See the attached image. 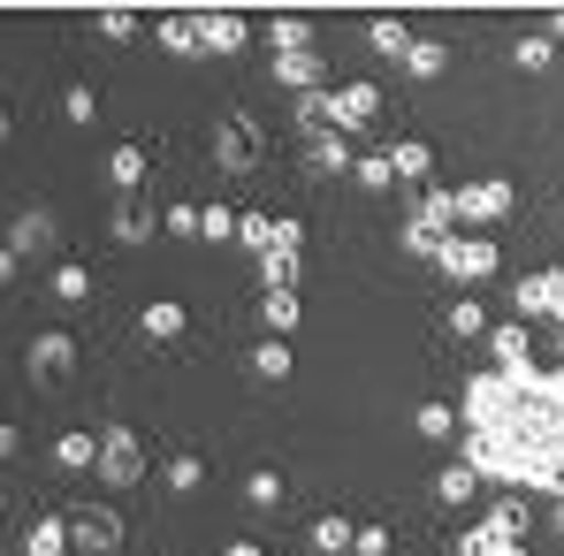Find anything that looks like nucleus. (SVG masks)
Listing matches in <instances>:
<instances>
[{
  "mask_svg": "<svg viewBox=\"0 0 564 556\" xmlns=\"http://www.w3.org/2000/svg\"><path fill=\"white\" fill-rule=\"evenodd\" d=\"M435 268L451 282H488L496 275V244H488V237H443V244H435Z\"/></svg>",
  "mask_w": 564,
  "mask_h": 556,
  "instance_id": "f03ea898",
  "label": "nucleus"
},
{
  "mask_svg": "<svg viewBox=\"0 0 564 556\" xmlns=\"http://www.w3.org/2000/svg\"><path fill=\"white\" fill-rule=\"evenodd\" d=\"M245 495H252L260 511H275V503H282V472H252V480H245Z\"/></svg>",
  "mask_w": 564,
  "mask_h": 556,
  "instance_id": "e433bc0d",
  "label": "nucleus"
},
{
  "mask_svg": "<svg viewBox=\"0 0 564 556\" xmlns=\"http://www.w3.org/2000/svg\"><path fill=\"white\" fill-rule=\"evenodd\" d=\"M99 31H107V39H130L138 15H130V8H99Z\"/></svg>",
  "mask_w": 564,
  "mask_h": 556,
  "instance_id": "79ce46f5",
  "label": "nucleus"
},
{
  "mask_svg": "<svg viewBox=\"0 0 564 556\" xmlns=\"http://www.w3.org/2000/svg\"><path fill=\"white\" fill-rule=\"evenodd\" d=\"M107 176H115V190L130 198V190L145 184V145H115V161H107Z\"/></svg>",
  "mask_w": 564,
  "mask_h": 556,
  "instance_id": "aec40b11",
  "label": "nucleus"
},
{
  "mask_svg": "<svg viewBox=\"0 0 564 556\" xmlns=\"http://www.w3.org/2000/svg\"><path fill=\"white\" fill-rule=\"evenodd\" d=\"M8 275H15V252H8V244H0V282H8Z\"/></svg>",
  "mask_w": 564,
  "mask_h": 556,
  "instance_id": "49530a36",
  "label": "nucleus"
},
{
  "mask_svg": "<svg viewBox=\"0 0 564 556\" xmlns=\"http://www.w3.org/2000/svg\"><path fill=\"white\" fill-rule=\"evenodd\" d=\"M198 237H206V244L237 237V214H229V206H198Z\"/></svg>",
  "mask_w": 564,
  "mask_h": 556,
  "instance_id": "72a5a7b5",
  "label": "nucleus"
},
{
  "mask_svg": "<svg viewBox=\"0 0 564 556\" xmlns=\"http://www.w3.org/2000/svg\"><path fill=\"white\" fill-rule=\"evenodd\" d=\"M221 556H268V549H260V542H229Z\"/></svg>",
  "mask_w": 564,
  "mask_h": 556,
  "instance_id": "a18cd8bd",
  "label": "nucleus"
},
{
  "mask_svg": "<svg viewBox=\"0 0 564 556\" xmlns=\"http://www.w3.org/2000/svg\"><path fill=\"white\" fill-rule=\"evenodd\" d=\"M46 244H54V214H46V206L15 214V229H8V252H15V260H31V252H46Z\"/></svg>",
  "mask_w": 564,
  "mask_h": 556,
  "instance_id": "9d476101",
  "label": "nucleus"
},
{
  "mask_svg": "<svg viewBox=\"0 0 564 556\" xmlns=\"http://www.w3.org/2000/svg\"><path fill=\"white\" fill-rule=\"evenodd\" d=\"M305 542H313V556H344L351 549V519H344V511H321V519L305 526Z\"/></svg>",
  "mask_w": 564,
  "mask_h": 556,
  "instance_id": "ddd939ff",
  "label": "nucleus"
},
{
  "mask_svg": "<svg viewBox=\"0 0 564 556\" xmlns=\"http://www.w3.org/2000/svg\"><path fill=\"white\" fill-rule=\"evenodd\" d=\"M214 161H221L229 176H252V161H260V138H252V122H245V115H229V122H221V138H214Z\"/></svg>",
  "mask_w": 564,
  "mask_h": 556,
  "instance_id": "6e6552de",
  "label": "nucleus"
},
{
  "mask_svg": "<svg viewBox=\"0 0 564 556\" xmlns=\"http://www.w3.org/2000/svg\"><path fill=\"white\" fill-rule=\"evenodd\" d=\"M69 367H77V344H69L62 328L31 344V373H46V381H62V373H69Z\"/></svg>",
  "mask_w": 564,
  "mask_h": 556,
  "instance_id": "f8f14e48",
  "label": "nucleus"
},
{
  "mask_svg": "<svg viewBox=\"0 0 564 556\" xmlns=\"http://www.w3.org/2000/svg\"><path fill=\"white\" fill-rule=\"evenodd\" d=\"M268 39H275V62L282 54H313V23H305V15H275Z\"/></svg>",
  "mask_w": 564,
  "mask_h": 556,
  "instance_id": "2eb2a0df",
  "label": "nucleus"
},
{
  "mask_svg": "<svg viewBox=\"0 0 564 556\" xmlns=\"http://www.w3.org/2000/svg\"><path fill=\"white\" fill-rule=\"evenodd\" d=\"M451 336H458V344H480V336H488V313H480L473 297H458V305H451Z\"/></svg>",
  "mask_w": 564,
  "mask_h": 556,
  "instance_id": "c85d7f7f",
  "label": "nucleus"
},
{
  "mask_svg": "<svg viewBox=\"0 0 564 556\" xmlns=\"http://www.w3.org/2000/svg\"><path fill=\"white\" fill-rule=\"evenodd\" d=\"M23 556H69V519H39L23 534Z\"/></svg>",
  "mask_w": 564,
  "mask_h": 556,
  "instance_id": "dca6fc26",
  "label": "nucleus"
},
{
  "mask_svg": "<svg viewBox=\"0 0 564 556\" xmlns=\"http://www.w3.org/2000/svg\"><path fill=\"white\" fill-rule=\"evenodd\" d=\"M54 458L69 465V472H93V465H99V435H77V427H69V435L54 443Z\"/></svg>",
  "mask_w": 564,
  "mask_h": 556,
  "instance_id": "393cba45",
  "label": "nucleus"
},
{
  "mask_svg": "<svg viewBox=\"0 0 564 556\" xmlns=\"http://www.w3.org/2000/svg\"><path fill=\"white\" fill-rule=\"evenodd\" d=\"M313 176H351V145H344L336 130L313 138Z\"/></svg>",
  "mask_w": 564,
  "mask_h": 556,
  "instance_id": "a211bd4d",
  "label": "nucleus"
},
{
  "mask_svg": "<svg viewBox=\"0 0 564 556\" xmlns=\"http://www.w3.org/2000/svg\"><path fill=\"white\" fill-rule=\"evenodd\" d=\"M191 31H198V54H237V46L252 39V23H245V15H229V8L191 15Z\"/></svg>",
  "mask_w": 564,
  "mask_h": 556,
  "instance_id": "0eeeda50",
  "label": "nucleus"
},
{
  "mask_svg": "<svg viewBox=\"0 0 564 556\" xmlns=\"http://www.w3.org/2000/svg\"><path fill=\"white\" fill-rule=\"evenodd\" d=\"M435 244H443V237H435V229H420V221H412V229H404V252H420V260H435Z\"/></svg>",
  "mask_w": 564,
  "mask_h": 556,
  "instance_id": "37998d69",
  "label": "nucleus"
},
{
  "mask_svg": "<svg viewBox=\"0 0 564 556\" xmlns=\"http://www.w3.org/2000/svg\"><path fill=\"white\" fill-rule=\"evenodd\" d=\"M99 480H115V488H130V480H145V450H138V435L130 427H107L99 435Z\"/></svg>",
  "mask_w": 564,
  "mask_h": 556,
  "instance_id": "7ed1b4c3",
  "label": "nucleus"
},
{
  "mask_svg": "<svg viewBox=\"0 0 564 556\" xmlns=\"http://www.w3.org/2000/svg\"><path fill=\"white\" fill-rule=\"evenodd\" d=\"M252 373H260V381H282V373H290V344H282V336H268V344L252 351Z\"/></svg>",
  "mask_w": 564,
  "mask_h": 556,
  "instance_id": "2f4dec72",
  "label": "nucleus"
},
{
  "mask_svg": "<svg viewBox=\"0 0 564 556\" xmlns=\"http://www.w3.org/2000/svg\"><path fill=\"white\" fill-rule=\"evenodd\" d=\"M351 556H389V526H351Z\"/></svg>",
  "mask_w": 564,
  "mask_h": 556,
  "instance_id": "ea45409f",
  "label": "nucleus"
},
{
  "mask_svg": "<svg viewBox=\"0 0 564 556\" xmlns=\"http://www.w3.org/2000/svg\"><path fill=\"white\" fill-rule=\"evenodd\" d=\"M473 488H480L473 465H443V472H435V503H473Z\"/></svg>",
  "mask_w": 564,
  "mask_h": 556,
  "instance_id": "4be33fe9",
  "label": "nucleus"
},
{
  "mask_svg": "<svg viewBox=\"0 0 564 556\" xmlns=\"http://www.w3.org/2000/svg\"><path fill=\"white\" fill-rule=\"evenodd\" d=\"M404 69H412V77H443V69H451V46H443V39H412Z\"/></svg>",
  "mask_w": 564,
  "mask_h": 556,
  "instance_id": "5701e85b",
  "label": "nucleus"
},
{
  "mask_svg": "<svg viewBox=\"0 0 564 556\" xmlns=\"http://www.w3.org/2000/svg\"><path fill=\"white\" fill-rule=\"evenodd\" d=\"M381 115V85H344V92H328V130L344 138V130H367Z\"/></svg>",
  "mask_w": 564,
  "mask_h": 556,
  "instance_id": "39448f33",
  "label": "nucleus"
},
{
  "mask_svg": "<svg viewBox=\"0 0 564 556\" xmlns=\"http://www.w3.org/2000/svg\"><path fill=\"white\" fill-rule=\"evenodd\" d=\"M351 176H359V184H367V190H389V184H397V176H389V161H381V153H367V161H351Z\"/></svg>",
  "mask_w": 564,
  "mask_h": 556,
  "instance_id": "4c0bfd02",
  "label": "nucleus"
},
{
  "mask_svg": "<svg viewBox=\"0 0 564 556\" xmlns=\"http://www.w3.org/2000/svg\"><path fill=\"white\" fill-rule=\"evenodd\" d=\"M511 305H519V313H557V320H564V275H557V268L527 275L519 290H511Z\"/></svg>",
  "mask_w": 564,
  "mask_h": 556,
  "instance_id": "1a4fd4ad",
  "label": "nucleus"
},
{
  "mask_svg": "<svg viewBox=\"0 0 564 556\" xmlns=\"http://www.w3.org/2000/svg\"><path fill=\"white\" fill-rule=\"evenodd\" d=\"M367 46H375V54H389V62H404V54H412V31H404L397 15H381L375 31H367Z\"/></svg>",
  "mask_w": 564,
  "mask_h": 556,
  "instance_id": "bb28decb",
  "label": "nucleus"
},
{
  "mask_svg": "<svg viewBox=\"0 0 564 556\" xmlns=\"http://www.w3.org/2000/svg\"><path fill=\"white\" fill-rule=\"evenodd\" d=\"M237 244H252V252L268 260V252H275V221H268V214H237Z\"/></svg>",
  "mask_w": 564,
  "mask_h": 556,
  "instance_id": "7c9ffc66",
  "label": "nucleus"
},
{
  "mask_svg": "<svg viewBox=\"0 0 564 556\" xmlns=\"http://www.w3.org/2000/svg\"><path fill=\"white\" fill-rule=\"evenodd\" d=\"M15 450H23V435H15V427H0V458H15Z\"/></svg>",
  "mask_w": 564,
  "mask_h": 556,
  "instance_id": "c03bdc74",
  "label": "nucleus"
},
{
  "mask_svg": "<svg viewBox=\"0 0 564 556\" xmlns=\"http://www.w3.org/2000/svg\"><path fill=\"white\" fill-rule=\"evenodd\" d=\"M381 161H389V176H397V184H427V168H435V153H427L420 138H397Z\"/></svg>",
  "mask_w": 564,
  "mask_h": 556,
  "instance_id": "9b49d317",
  "label": "nucleus"
},
{
  "mask_svg": "<svg viewBox=\"0 0 564 556\" xmlns=\"http://www.w3.org/2000/svg\"><path fill=\"white\" fill-rule=\"evenodd\" d=\"M503 556H527V549H503Z\"/></svg>",
  "mask_w": 564,
  "mask_h": 556,
  "instance_id": "8fccbe9b",
  "label": "nucleus"
},
{
  "mask_svg": "<svg viewBox=\"0 0 564 556\" xmlns=\"http://www.w3.org/2000/svg\"><path fill=\"white\" fill-rule=\"evenodd\" d=\"M550 39H557V46H564V8H557V23H550Z\"/></svg>",
  "mask_w": 564,
  "mask_h": 556,
  "instance_id": "de8ad7c7",
  "label": "nucleus"
},
{
  "mask_svg": "<svg viewBox=\"0 0 564 556\" xmlns=\"http://www.w3.org/2000/svg\"><path fill=\"white\" fill-rule=\"evenodd\" d=\"M0 130H8V115H0Z\"/></svg>",
  "mask_w": 564,
  "mask_h": 556,
  "instance_id": "3c124183",
  "label": "nucleus"
},
{
  "mask_svg": "<svg viewBox=\"0 0 564 556\" xmlns=\"http://www.w3.org/2000/svg\"><path fill=\"white\" fill-rule=\"evenodd\" d=\"M550 62H557V39H550V31H534V39L511 46V69H527V77H542Z\"/></svg>",
  "mask_w": 564,
  "mask_h": 556,
  "instance_id": "f3484780",
  "label": "nucleus"
},
{
  "mask_svg": "<svg viewBox=\"0 0 564 556\" xmlns=\"http://www.w3.org/2000/svg\"><path fill=\"white\" fill-rule=\"evenodd\" d=\"M412 221H420V229H435V237H443V229H451V221H458V206H451V190H427V198H420V214H412Z\"/></svg>",
  "mask_w": 564,
  "mask_h": 556,
  "instance_id": "c756f323",
  "label": "nucleus"
},
{
  "mask_svg": "<svg viewBox=\"0 0 564 556\" xmlns=\"http://www.w3.org/2000/svg\"><path fill=\"white\" fill-rule=\"evenodd\" d=\"M297 252H305V244H275V252L260 260V282H268V290H290V282H297Z\"/></svg>",
  "mask_w": 564,
  "mask_h": 556,
  "instance_id": "a878e982",
  "label": "nucleus"
},
{
  "mask_svg": "<svg viewBox=\"0 0 564 556\" xmlns=\"http://www.w3.org/2000/svg\"><path fill=\"white\" fill-rule=\"evenodd\" d=\"M153 39H161L169 54H198V31H191V15H169V23H161Z\"/></svg>",
  "mask_w": 564,
  "mask_h": 556,
  "instance_id": "473e14b6",
  "label": "nucleus"
},
{
  "mask_svg": "<svg viewBox=\"0 0 564 556\" xmlns=\"http://www.w3.org/2000/svg\"><path fill=\"white\" fill-rule=\"evenodd\" d=\"M62 115H69V122H93V115H99V92H93V85H69V92H62Z\"/></svg>",
  "mask_w": 564,
  "mask_h": 556,
  "instance_id": "c9c22d12",
  "label": "nucleus"
},
{
  "mask_svg": "<svg viewBox=\"0 0 564 556\" xmlns=\"http://www.w3.org/2000/svg\"><path fill=\"white\" fill-rule=\"evenodd\" d=\"M451 206H458V221H503L519 206V190L503 184V176H488V184H473V190H451Z\"/></svg>",
  "mask_w": 564,
  "mask_h": 556,
  "instance_id": "20e7f679",
  "label": "nucleus"
},
{
  "mask_svg": "<svg viewBox=\"0 0 564 556\" xmlns=\"http://www.w3.org/2000/svg\"><path fill=\"white\" fill-rule=\"evenodd\" d=\"M488 351H496V373L511 381V396L542 381V373H534V359H527V351H534V336H527L519 320H503V328H488Z\"/></svg>",
  "mask_w": 564,
  "mask_h": 556,
  "instance_id": "f257e3e1",
  "label": "nucleus"
},
{
  "mask_svg": "<svg viewBox=\"0 0 564 556\" xmlns=\"http://www.w3.org/2000/svg\"><path fill=\"white\" fill-rule=\"evenodd\" d=\"M275 77L290 85V92H321V54H282Z\"/></svg>",
  "mask_w": 564,
  "mask_h": 556,
  "instance_id": "6ab92c4d",
  "label": "nucleus"
},
{
  "mask_svg": "<svg viewBox=\"0 0 564 556\" xmlns=\"http://www.w3.org/2000/svg\"><path fill=\"white\" fill-rule=\"evenodd\" d=\"M153 229H161V221H153V214H145L138 198H122V206H115V237H122V244H145Z\"/></svg>",
  "mask_w": 564,
  "mask_h": 556,
  "instance_id": "b1692460",
  "label": "nucleus"
},
{
  "mask_svg": "<svg viewBox=\"0 0 564 556\" xmlns=\"http://www.w3.org/2000/svg\"><path fill=\"white\" fill-rule=\"evenodd\" d=\"M260 313H268V328H297V290H260Z\"/></svg>",
  "mask_w": 564,
  "mask_h": 556,
  "instance_id": "cd10ccee",
  "label": "nucleus"
},
{
  "mask_svg": "<svg viewBox=\"0 0 564 556\" xmlns=\"http://www.w3.org/2000/svg\"><path fill=\"white\" fill-rule=\"evenodd\" d=\"M138 328H145L153 344H176V336L191 328V313L176 305V297H161V305H145V320H138Z\"/></svg>",
  "mask_w": 564,
  "mask_h": 556,
  "instance_id": "4468645a",
  "label": "nucleus"
},
{
  "mask_svg": "<svg viewBox=\"0 0 564 556\" xmlns=\"http://www.w3.org/2000/svg\"><path fill=\"white\" fill-rule=\"evenodd\" d=\"M54 297H62V305H85V297H93V268H85V260H62V268H54Z\"/></svg>",
  "mask_w": 564,
  "mask_h": 556,
  "instance_id": "412c9836",
  "label": "nucleus"
},
{
  "mask_svg": "<svg viewBox=\"0 0 564 556\" xmlns=\"http://www.w3.org/2000/svg\"><path fill=\"white\" fill-rule=\"evenodd\" d=\"M412 427H420L427 443H443V435H451V404H420V412H412Z\"/></svg>",
  "mask_w": 564,
  "mask_h": 556,
  "instance_id": "f704fd0d",
  "label": "nucleus"
},
{
  "mask_svg": "<svg viewBox=\"0 0 564 556\" xmlns=\"http://www.w3.org/2000/svg\"><path fill=\"white\" fill-rule=\"evenodd\" d=\"M161 229H169V237H198V206H169V221H161Z\"/></svg>",
  "mask_w": 564,
  "mask_h": 556,
  "instance_id": "a19ab883",
  "label": "nucleus"
},
{
  "mask_svg": "<svg viewBox=\"0 0 564 556\" xmlns=\"http://www.w3.org/2000/svg\"><path fill=\"white\" fill-rule=\"evenodd\" d=\"M550 519H557V534H564V495H557V511H550Z\"/></svg>",
  "mask_w": 564,
  "mask_h": 556,
  "instance_id": "09e8293b",
  "label": "nucleus"
},
{
  "mask_svg": "<svg viewBox=\"0 0 564 556\" xmlns=\"http://www.w3.org/2000/svg\"><path fill=\"white\" fill-rule=\"evenodd\" d=\"M161 480H169V488H198V480H206V465L184 450V458H169V472H161Z\"/></svg>",
  "mask_w": 564,
  "mask_h": 556,
  "instance_id": "58836bf2",
  "label": "nucleus"
},
{
  "mask_svg": "<svg viewBox=\"0 0 564 556\" xmlns=\"http://www.w3.org/2000/svg\"><path fill=\"white\" fill-rule=\"evenodd\" d=\"M69 542H77V549H93V556L122 549V519H115L107 503H85V511L69 519Z\"/></svg>",
  "mask_w": 564,
  "mask_h": 556,
  "instance_id": "423d86ee",
  "label": "nucleus"
}]
</instances>
